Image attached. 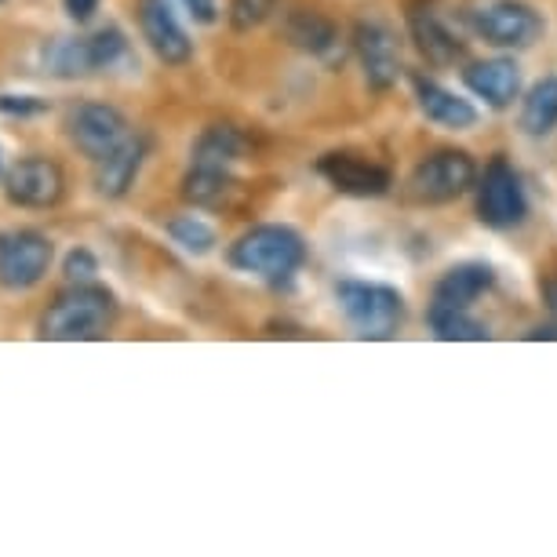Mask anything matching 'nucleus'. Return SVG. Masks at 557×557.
<instances>
[{
	"mask_svg": "<svg viewBox=\"0 0 557 557\" xmlns=\"http://www.w3.org/2000/svg\"><path fill=\"white\" fill-rule=\"evenodd\" d=\"M240 190L230 168H201L190 164V172L183 178V197L194 208H226Z\"/></svg>",
	"mask_w": 557,
	"mask_h": 557,
	"instance_id": "aec40b11",
	"label": "nucleus"
},
{
	"mask_svg": "<svg viewBox=\"0 0 557 557\" xmlns=\"http://www.w3.org/2000/svg\"><path fill=\"white\" fill-rule=\"evenodd\" d=\"M405 23H408V34H412L419 55H423L430 66L445 70V66H456L467 55V45L451 34L445 18L437 15V8L430 0H412L405 12Z\"/></svg>",
	"mask_w": 557,
	"mask_h": 557,
	"instance_id": "f8f14e48",
	"label": "nucleus"
},
{
	"mask_svg": "<svg viewBox=\"0 0 557 557\" xmlns=\"http://www.w3.org/2000/svg\"><path fill=\"white\" fill-rule=\"evenodd\" d=\"M467 23L481 40L513 51L532 48L546 29L543 15L532 4H521V0H485L474 12H467Z\"/></svg>",
	"mask_w": 557,
	"mask_h": 557,
	"instance_id": "423d86ee",
	"label": "nucleus"
},
{
	"mask_svg": "<svg viewBox=\"0 0 557 557\" xmlns=\"http://www.w3.org/2000/svg\"><path fill=\"white\" fill-rule=\"evenodd\" d=\"M281 37L313 59H332L335 48H339V29H335V23L324 18L321 12H310V8H292L285 23H281Z\"/></svg>",
	"mask_w": 557,
	"mask_h": 557,
	"instance_id": "dca6fc26",
	"label": "nucleus"
},
{
	"mask_svg": "<svg viewBox=\"0 0 557 557\" xmlns=\"http://www.w3.org/2000/svg\"><path fill=\"white\" fill-rule=\"evenodd\" d=\"M496 273L488 262H456L445 277L437 281L434 302L430 307H451V310H470V302L481 299L492 288Z\"/></svg>",
	"mask_w": 557,
	"mask_h": 557,
	"instance_id": "a211bd4d",
	"label": "nucleus"
},
{
	"mask_svg": "<svg viewBox=\"0 0 557 557\" xmlns=\"http://www.w3.org/2000/svg\"><path fill=\"white\" fill-rule=\"evenodd\" d=\"M462 81L478 99H485L492 110H507L521 91V70L513 59H485L462 70Z\"/></svg>",
	"mask_w": 557,
	"mask_h": 557,
	"instance_id": "2eb2a0df",
	"label": "nucleus"
},
{
	"mask_svg": "<svg viewBox=\"0 0 557 557\" xmlns=\"http://www.w3.org/2000/svg\"><path fill=\"white\" fill-rule=\"evenodd\" d=\"M66 128H70L73 146H77L84 157H91V161L110 157L121 143H128L135 135L128 128V121H124V113L117 107H107V102H81V107L70 113Z\"/></svg>",
	"mask_w": 557,
	"mask_h": 557,
	"instance_id": "9d476101",
	"label": "nucleus"
},
{
	"mask_svg": "<svg viewBox=\"0 0 557 557\" xmlns=\"http://www.w3.org/2000/svg\"><path fill=\"white\" fill-rule=\"evenodd\" d=\"M430 329H434L437 339L445 343H485L488 329L481 321L470 318L467 310H451V307H430Z\"/></svg>",
	"mask_w": 557,
	"mask_h": 557,
	"instance_id": "5701e85b",
	"label": "nucleus"
},
{
	"mask_svg": "<svg viewBox=\"0 0 557 557\" xmlns=\"http://www.w3.org/2000/svg\"><path fill=\"white\" fill-rule=\"evenodd\" d=\"M524 215H529V201H524L521 178L503 157H496L488 161L478 186V219L492 230H513L524 223Z\"/></svg>",
	"mask_w": 557,
	"mask_h": 557,
	"instance_id": "1a4fd4ad",
	"label": "nucleus"
},
{
	"mask_svg": "<svg viewBox=\"0 0 557 557\" xmlns=\"http://www.w3.org/2000/svg\"><path fill=\"white\" fill-rule=\"evenodd\" d=\"M245 153H248L245 132H237L234 124H212V128H205L201 139L194 143L190 164H201V168H230V172H234V164Z\"/></svg>",
	"mask_w": 557,
	"mask_h": 557,
	"instance_id": "412c9836",
	"label": "nucleus"
},
{
	"mask_svg": "<svg viewBox=\"0 0 557 557\" xmlns=\"http://www.w3.org/2000/svg\"><path fill=\"white\" fill-rule=\"evenodd\" d=\"M117 321V299L102 285H70L59 292L55 302L40 313V339L51 343H88L102 339Z\"/></svg>",
	"mask_w": 557,
	"mask_h": 557,
	"instance_id": "f257e3e1",
	"label": "nucleus"
},
{
	"mask_svg": "<svg viewBox=\"0 0 557 557\" xmlns=\"http://www.w3.org/2000/svg\"><path fill=\"white\" fill-rule=\"evenodd\" d=\"M62 273H66L70 285H91V281H96V273H99V262H96V256H91L88 248H73L66 256V267H62Z\"/></svg>",
	"mask_w": 557,
	"mask_h": 557,
	"instance_id": "a878e982",
	"label": "nucleus"
},
{
	"mask_svg": "<svg viewBox=\"0 0 557 557\" xmlns=\"http://www.w3.org/2000/svg\"><path fill=\"white\" fill-rule=\"evenodd\" d=\"M143 161H146V139L143 135H132L128 143H121L117 150L110 157L96 161V190L110 201H121L124 194L135 186V178L143 172Z\"/></svg>",
	"mask_w": 557,
	"mask_h": 557,
	"instance_id": "f3484780",
	"label": "nucleus"
},
{
	"mask_svg": "<svg viewBox=\"0 0 557 557\" xmlns=\"http://www.w3.org/2000/svg\"><path fill=\"white\" fill-rule=\"evenodd\" d=\"M186 4V12H190L194 23H201V26H212L215 18H219V4L215 0H183Z\"/></svg>",
	"mask_w": 557,
	"mask_h": 557,
	"instance_id": "cd10ccee",
	"label": "nucleus"
},
{
	"mask_svg": "<svg viewBox=\"0 0 557 557\" xmlns=\"http://www.w3.org/2000/svg\"><path fill=\"white\" fill-rule=\"evenodd\" d=\"M273 4H277V0H230V26H234L237 34H248V29L267 23Z\"/></svg>",
	"mask_w": 557,
	"mask_h": 557,
	"instance_id": "393cba45",
	"label": "nucleus"
},
{
	"mask_svg": "<svg viewBox=\"0 0 557 557\" xmlns=\"http://www.w3.org/2000/svg\"><path fill=\"white\" fill-rule=\"evenodd\" d=\"M557 128V77H543L529 88L521 102V132L550 135Z\"/></svg>",
	"mask_w": 557,
	"mask_h": 557,
	"instance_id": "4be33fe9",
	"label": "nucleus"
},
{
	"mask_svg": "<svg viewBox=\"0 0 557 557\" xmlns=\"http://www.w3.org/2000/svg\"><path fill=\"white\" fill-rule=\"evenodd\" d=\"M354 51L372 91H391L401 81V40L383 18H361L354 26Z\"/></svg>",
	"mask_w": 557,
	"mask_h": 557,
	"instance_id": "6e6552de",
	"label": "nucleus"
},
{
	"mask_svg": "<svg viewBox=\"0 0 557 557\" xmlns=\"http://www.w3.org/2000/svg\"><path fill=\"white\" fill-rule=\"evenodd\" d=\"M302 262H307V245L292 226L262 223L251 226L245 237H237V245L230 248V267L259 273L267 281H288Z\"/></svg>",
	"mask_w": 557,
	"mask_h": 557,
	"instance_id": "f03ea898",
	"label": "nucleus"
},
{
	"mask_svg": "<svg viewBox=\"0 0 557 557\" xmlns=\"http://www.w3.org/2000/svg\"><path fill=\"white\" fill-rule=\"evenodd\" d=\"M546 302H550V310L557 313V285H546Z\"/></svg>",
	"mask_w": 557,
	"mask_h": 557,
	"instance_id": "c756f323",
	"label": "nucleus"
},
{
	"mask_svg": "<svg viewBox=\"0 0 557 557\" xmlns=\"http://www.w3.org/2000/svg\"><path fill=\"white\" fill-rule=\"evenodd\" d=\"M168 234L183 251H190V256H208V251L215 248V230L205 223V219L197 215H178L168 223Z\"/></svg>",
	"mask_w": 557,
	"mask_h": 557,
	"instance_id": "b1692460",
	"label": "nucleus"
},
{
	"mask_svg": "<svg viewBox=\"0 0 557 557\" xmlns=\"http://www.w3.org/2000/svg\"><path fill=\"white\" fill-rule=\"evenodd\" d=\"M139 26H143V37L150 40L153 55L161 59L164 66H186V62L194 59V40L178 26L172 0H143Z\"/></svg>",
	"mask_w": 557,
	"mask_h": 557,
	"instance_id": "ddd939ff",
	"label": "nucleus"
},
{
	"mask_svg": "<svg viewBox=\"0 0 557 557\" xmlns=\"http://www.w3.org/2000/svg\"><path fill=\"white\" fill-rule=\"evenodd\" d=\"M318 172L329 178L339 194L346 197H383L391 194L394 178L383 164H372L357 153H324L318 161Z\"/></svg>",
	"mask_w": 557,
	"mask_h": 557,
	"instance_id": "4468645a",
	"label": "nucleus"
},
{
	"mask_svg": "<svg viewBox=\"0 0 557 557\" xmlns=\"http://www.w3.org/2000/svg\"><path fill=\"white\" fill-rule=\"evenodd\" d=\"M4 194L18 208H55L66 194V175L48 157H26L4 175Z\"/></svg>",
	"mask_w": 557,
	"mask_h": 557,
	"instance_id": "9b49d317",
	"label": "nucleus"
},
{
	"mask_svg": "<svg viewBox=\"0 0 557 557\" xmlns=\"http://www.w3.org/2000/svg\"><path fill=\"white\" fill-rule=\"evenodd\" d=\"M474 183H478V168L470 161V153L437 150L423 157V161L412 168V175L405 178V201L419 208L451 205Z\"/></svg>",
	"mask_w": 557,
	"mask_h": 557,
	"instance_id": "7ed1b4c3",
	"label": "nucleus"
},
{
	"mask_svg": "<svg viewBox=\"0 0 557 557\" xmlns=\"http://www.w3.org/2000/svg\"><path fill=\"white\" fill-rule=\"evenodd\" d=\"M416 102L423 110L426 121L441 124V128H451V132H467L478 124V110L470 107L467 99H459L456 91L441 88V84L419 77L416 81Z\"/></svg>",
	"mask_w": 557,
	"mask_h": 557,
	"instance_id": "6ab92c4d",
	"label": "nucleus"
},
{
	"mask_svg": "<svg viewBox=\"0 0 557 557\" xmlns=\"http://www.w3.org/2000/svg\"><path fill=\"white\" fill-rule=\"evenodd\" d=\"M62 4H66V12H70L73 23H88V18L99 12L102 0H62Z\"/></svg>",
	"mask_w": 557,
	"mask_h": 557,
	"instance_id": "c85d7f7f",
	"label": "nucleus"
},
{
	"mask_svg": "<svg viewBox=\"0 0 557 557\" xmlns=\"http://www.w3.org/2000/svg\"><path fill=\"white\" fill-rule=\"evenodd\" d=\"M335 299L346 321L354 324L361 339H394L405 321V299L391 285H372V281H339Z\"/></svg>",
	"mask_w": 557,
	"mask_h": 557,
	"instance_id": "20e7f679",
	"label": "nucleus"
},
{
	"mask_svg": "<svg viewBox=\"0 0 557 557\" xmlns=\"http://www.w3.org/2000/svg\"><path fill=\"white\" fill-rule=\"evenodd\" d=\"M128 55V40L117 26H107L91 37H59L45 45L40 62L51 77H88L96 70H110Z\"/></svg>",
	"mask_w": 557,
	"mask_h": 557,
	"instance_id": "39448f33",
	"label": "nucleus"
},
{
	"mask_svg": "<svg viewBox=\"0 0 557 557\" xmlns=\"http://www.w3.org/2000/svg\"><path fill=\"white\" fill-rule=\"evenodd\" d=\"M51 240L40 230H12L0 234V288L8 292H26L45 281L51 267Z\"/></svg>",
	"mask_w": 557,
	"mask_h": 557,
	"instance_id": "0eeeda50",
	"label": "nucleus"
},
{
	"mask_svg": "<svg viewBox=\"0 0 557 557\" xmlns=\"http://www.w3.org/2000/svg\"><path fill=\"white\" fill-rule=\"evenodd\" d=\"M0 113H4V117H37V113H48V99H37V96H0Z\"/></svg>",
	"mask_w": 557,
	"mask_h": 557,
	"instance_id": "bb28decb",
	"label": "nucleus"
}]
</instances>
